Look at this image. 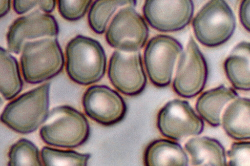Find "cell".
I'll use <instances>...</instances> for the list:
<instances>
[{"instance_id": "obj_1", "label": "cell", "mask_w": 250, "mask_h": 166, "mask_svg": "<svg viewBox=\"0 0 250 166\" xmlns=\"http://www.w3.org/2000/svg\"><path fill=\"white\" fill-rule=\"evenodd\" d=\"M66 71L78 84L87 85L99 81L104 76L106 57L101 43L91 38L78 35L65 48Z\"/></svg>"}, {"instance_id": "obj_2", "label": "cell", "mask_w": 250, "mask_h": 166, "mask_svg": "<svg viewBox=\"0 0 250 166\" xmlns=\"http://www.w3.org/2000/svg\"><path fill=\"white\" fill-rule=\"evenodd\" d=\"M50 83L41 85L10 102L4 108L1 122L23 134L36 130L49 114Z\"/></svg>"}, {"instance_id": "obj_3", "label": "cell", "mask_w": 250, "mask_h": 166, "mask_svg": "<svg viewBox=\"0 0 250 166\" xmlns=\"http://www.w3.org/2000/svg\"><path fill=\"white\" fill-rule=\"evenodd\" d=\"M45 122L40 135L50 145L75 148L85 143L89 137L90 126L85 116L68 105L52 108Z\"/></svg>"}, {"instance_id": "obj_4", "label": "cell", "mask_w": 250, "mask_h": 166, "mask_svg": "<svg viewBox=\"0 0 250 166\" xmlns=\"http://www.w3.org/2000/svg\"><path fill=\"white\" fill-rule=\"evenodd\" d=\"M21 51V71L27 83H42L56 76L63 69L64 56L56 38L26 42Z\"/></svg>"}, {"instance_id": "obj_5", "label": "cell", "mask_w": 250, "mask_h": 166, "mask_svg": "<svg viewBox=\"0 0 250 166\" xmlns=\"http://www.w3.org/2000/svg\"><path fill=\"white\" fill-rule=\"evenodd\" d=\"M195 37L208 47L219 46L232 35L236 21L234 13L223 0H212L207 3L192 21Z\"/></svg>"}, {"instance_id": "obj_6", "label": "cell", "mask_w": 250, "mask_h": 166, "mask_svg": "<svg viewBox=\"0 0 250 166\" xmlns=\"http://www.w3.org/2000/svg\"><path fill=\"white\" fill-rule=\"evenodd\" d=\"M149 35L148 26L132 6L121 8L111 21L105 34L111 47L124 52L139 51Z\"/></svg>"}, {"instance_id": "obj_7", "label": "cell", "mask_w": 250, "mask_h": 166, "mask_svg": "<svg viewBox=\"0 0 250 166\" xmlns=\"http://www.w3.org/2000/svg\"><path fill=\"white\" fill-rule=\"evenodd\" d=\"M183 46L176 39L166 35H158L148 42L144 53L145 67L151 83L164 87L171 81L174 66Z\"/></svg>"}, {"instance_id": "obj_8", "label": "cell", "mask_w": 250, "mask_h": 166, "mask_svg": "<svg viewBox=\"0 0 250 166\" xmlns=\"http://www.w3.org/2000/svg\"><path fill=\"white\" fill-rule=\"evenodd\" d=\"M157 125L163 136L176 141L199 135L204 128L203 120L188 101L180 99L169 101L160 110Z\"/></svg>"}, {"instance_id": "obj_9", "label": "cell", "mask_w": 250, "mask_h": 166, "mask_svg": "<svg viewBox=\"0 0 250 166\" xmlns=\"http://www.w3.org/2000/svg\"><path fill=\"white\" fill-rule=\"evenodd\" d=\"M179 60L173 88L179 96L190 98L203 90L207 80L206 60L194 40L191 37Z\"/></svg>"}, {"instance_id": "obj_10", "label": "cell", "mask_w": 250, "mask_h": 166, "mask_svg": "<svg viewBox=\"0 0 250 166\" xmlns=\"http://www.w3.org/2000/svg\"><path fill=\"white\" fill-rule=\"evenodd\" d=\"M108 76L113 86L125 95L142 93L147 79L140 52L114 51L109 62Z\"/></svg>"}, {"instance_id": "obj_11", "label": "cell", "mask_w": 250, "mask_h": 166, "mask_svg": "<svg viewBox=\"0 0 250 166\" xmlns=\"http://www.w3.org/2000/svg\"><path fill=\"white\" fill-rule=\"evenodd\" d=\"M82 103L86 114L104 126L121 122L127 112L123 98L116 91L104 85L89 87L83 95Z\"/></svg>"}, {"instance_id": "obj_12", "label": "cell", "mask_w": 250, "mask_h": 166, "mask_svg": "<svg viewBox=\"0 0 250 166\" xmlns=\"http://www.w3.org/2000/svg\"><path fill=\"white\" fill-rule=\"evenodd\" d=\"M143 11L149 25L163 32L180 30L192 18L194 4L190 0H147Z\"/></svg>"}, {"instance_id": "obj_13", "label": "cell", "mask_w": 250, "mask_h": 166, "mask_svg": "<svg viewBox=\"0 0 250 166\" xmlns=\"http://www.w3.org/2000/svg\"><path fill=\"white\" fill-rule=\"evenodd\" d=\"M59 31L58 24L53 16L36 10L18 18L10 25L7 34L8 48L18 54L28 40L43 37L56 38Z\"/></svg>"}, {"instance_id": "obj_14", "label": "cell", "mask_w": 250, "mask_h": 166, "mask_svg": "<svg viewBox=\"0 0 250 166\" xmlns=\"http://www.w3.org/2000/svg\"><path fill=\"white\" fill-rule=\"evenodd\" d=\"M239 97L233 88L222 84L203 93L195 107L200 117L213 127L221 125L222 114L227 106Z\"/></svg>"}, {"instance_id": "obj_15", "label": "cell", "mask_w": 250, "mask_h": 166, "mask_svg": "<svg viewBox=\"0 0 250 166\" xmlns=\"http://www.w3.org/2000/svg\"><path fill=\"white\" fill-rule=\"evenodd\" d=\"M192 166H228L227 151L217 139L195 137L185 145Z\"/></svg>"}, {"instance_id": "obj_16", "label": "cell", "mask_w": 250, "mask_h": 166, "mask_svg": "<svg viewBox=\"0 0 250 166\" xmlns=\"http://www.w3.org/2000/svg\"><path fill=\"white\" fill-rule=\"evenodd\" d=\"M221 125L230 138L250 140V99L238 97L233 100L222 114Z\"/></svg>"}, {"instance_id": "obj_17", "label": "cell", "mask_w": 250, "mask_h": 166, "mask_svg": "<svg viewBox=\"0 0 250 166\" xmlns=\"http://www.w3.org/2000/svg\"><path fill=\"white\" fill-rule=\"evenodd\" d=\"M185 149L174 141L159 139L150 143L143 156L144 166H188Z\"/></svg>"}, {"instance_id": "obj_18", "label": "cell", "mask_w": 250, "mask_h": 166, "mask_svg": "<svg viewBox=\"0 0 250 166\" xmlns=\"http://www.w3.org/2000/svg\"><path fill=\"white\" fill-rule=\"evenodd\" d=\"M224 69L234 88L250 90V42H242L234 47L224 62Z\"/></svg>"}, {"instance_id": "obj_19", "label": "cell", "mask_w": 250, "mask_h": 166, "mask_svg": "<svg viewBox=\"0 0 250 166\" xmlns=\"http://www.w3.org/2000/svg\"><path fill=\"white\" fill-rule=\"evenodd\" d=\"M23 82L18 62L7 50L0 49V90L6 100L14 98L21 91Z\"/></svg>"}, {"instance_id": "obj_20", "label": "cell", "mask_w": 250, "mask_h": 166, "mask_svg": "<svg viewBox=\"0 0 250 166\" xmlns=\"http://www.w3.org/2000/svg\"><path fill=\"white\" fill-rule=\"evenodd\" d=\"M135 0H98L92 4L88 15L89 25L96 33L102 34L114 13L120 7L125 5L134 6Z\"/></svg>"}, {"instance_id": "obj_21", "label": "cell", "mask_w": 250, "mask_h": 166, "mask_svg": "<svg viewBox=\"0 0 250 166\" xmlns=\"http://www.w3.org/2000/svg\"><path fill=\"white\" fill-rule=\"evenodd\" d=\"M43 166H87L91 155L72 150L44 146L41 150Z\"/></svg>"}, {"instance_id": "obj_22", "label": "cell", "mask_w": 250, "mask_h": 166, "mask_svg": "<svg viewBox=\"0 0 250 166\" xmlns=\"http://www.w3.org/2000/svg\"><path fill=\"white\" fill-rule=\"evenodd\" d=\"M8 157V166H43L38 147L26 139H21L10 146Z\"/></svg>"}, {"instance_id": "obj_23", "label": "cell", "mask_w": 250, "mask_h": 166, "mask_svg": "<svg viewBox=\"0 0 250 166\" xmlns=\"http://www.w3.org/2000/svg\"><path fill=\"white\" fill-rule=\"evenodd\" d=\"M91 1L90 0H60L58 1L59 11L64 19L77 21L84 16Z\"/></svg>"}, {"instance_id": "obj_24", "label": "cell", "mask_w": 250, "mask_h": 166, "mask_svg": "<svg viewBox=\"0 0 250 166\" xmlns=\"http://www.w3.org/2000/svg\"><path fill=\"white\" fill-rule=\"evenodd\" d=\"M227 156L228 166H250V140L233 142Z\"/></svg>"}, {"instance_id": "obj_25", "label": "cell", "mask_w": 250, "mask_h": 166, "mask_svg": "<svg viewBox=\"0 0 250 166\" xmlns=\"http://www.w3.org/2000/svg\"><path fill=\"white\" fill-rule=\"evenodd\" d=\"M239 18L244 27L250 32V0L242 1L239 8Z\"/></svg>"}, {"instance_id": "obj_26", "label": "cell", "mask_w": 250, "mask_h": 166, "mask_svg": "<svg viewBox=\"0 0 250 166\" xmlns=\"http://www.w3.org/2000/svg\"><path fill=\"white\" fill-rule=\"evenodd\" d=\"M39 1L35 0H15L13 1V8L17 14H22L38 5Z\"/></svg>"}, {"instance_id": "obj_27", "label": "cell", "mask_w": 250, "mask_h": 166, "mask_svg": "<svg viewBox=\"0 0 250 166\" xmlns=\"http://www.w3.org/2000/svg\"><path fill=\"white\" fill-rule=\"evenodd\" d=\"M56 1L54 0H39L38 5L45 13L52 12L55 9Z\"/></svg>"}, {"instance_id": "obj_28", "label": "cell", "mask_w": 250, "mask_h": 166, "mask_svg": "<svg viewBox=\"0 0 250 166\" xmlns=\"http://www.w3.org/2000/svg\"><path fill=\"white\" fill-rule=\"evenodd\" d=\"M11 1L8 0H0V17L2 18L9 12L10 8Z\"/></svg>"}]
</instances>
